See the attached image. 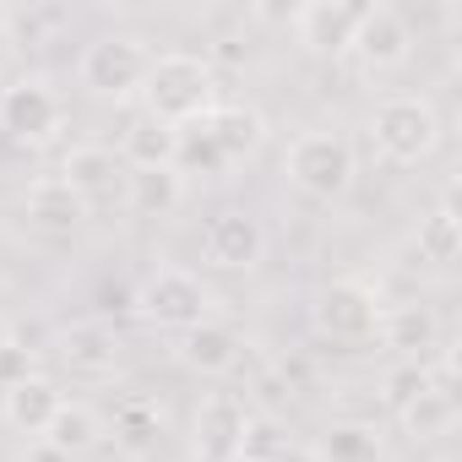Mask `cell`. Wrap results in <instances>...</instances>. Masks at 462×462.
<instances>
[{
	"label": "cell",
	"mask_w": 462,
	"mask_h": 462,
	"mask_svg": "<svg viewBox=\"0 0 462 462\" xmlns=\"http://www.w3.org/2000/svg\"><path fill=\"white\" fill-rule=\"evenodd\" d=\"M217 71L207 55L174 50V55H152V71L142 82V115L169 125V131H190L217 109Z\"/></svg>",
	"instance_id": "cell-1"
},
{
	"label": "cell",
	"mask_w": 462,
	"mask_h": 462,
	"mask_svg": "<svg viewBox=\"0 0 462 462\" xmlns=\"http://www.w3.org/2000/svg\"><path fill=\"white\" fill-rule=\"evenodd\" d=\"M370 142H375V152L386 163L413 169V163H424L435 152L440 115H435V104L424 93H386L375 104V115H370Z\"/></svg>",
	"instance_id": "cell-2"
},
{
	"label": "cell",
	"mask_w": 462,
	"mask_h": 462,
	"mask_svg": "<svg viewBox=\"0 0 462 462\" xmlns=\"http://www.w3.org/2000/svg\"><path fill=\"white\" fill-rule=\"evenodd\" d=\"M354 142L337 131H300L283 152V174L310 201H343L354 185Z\"/></svg>",
	"instance_id": "cell-3"
},
{
	"label": "cell",
	"mask_w": 462,
	"mask_h": 462,
	"mask_svg": "<svg viewBox=\"0 0 462 462\" xmlns=\"http://www.w3.org/2000/svg\"><path fill=\"white\" fill-rule=\"evenodd\" d=\"M131 305L158 332H190V327L212 321V294H207V283L190 267H152Z\"/></svg>",
	"instance_id": "cell-4"
},
{
	"label": "cell",
	"mask_w": 462,
	"mask_h": 462,
	"mask_svg": "<svg viewBox=\"0 0 462 462\" xmlns=\"http://www.w3.org/2000/svg\"><path fill=\"white\" fill-rule=\"evenodd\" d=\"M147 71H152V50H147V39H136V33H104V39H93L88 50H82V60H77V77H82V88L93 93V98H136L142 93V82H147Z\"/></svg>",
	"instance_id": "cell-5"
},
{
	"label": "cell",
	"mask_w": 462,
	"mask_h": 462,
	"mask_svg": "<svg viewBox=\"0 0 462 462\" xmlns=\"http://www.w3.org/2000/svg\"><path fill=\"white\" fill-rule=\"evenodd\" d=\"M381 321V300L359 278H332L310 294V327L327 343H370Z\"/></svg>",
	"instance_id": "cell-6"
},
{
	"label": "cell",
	"mask_w": 462,
	"mask_h": 462,
	"mask_svg": "<svg viewBox=\"0 0 462 462\" xmlns=\"http://www.w3.org/2000/svg\"><path fill=\"white\" fill-rule=\"evenodd\" d=\"M262 256H267V228H262L256 212L223 207V212L207 217V228H201V262L207 267H217V273H251V267H262Z\"/></svg>",
	"instance_id": "cell-7"
},
{
	"label": "cell",
	"mask_w": 462,
	"mask_h": 462,
	"mask_svg": "<svg viewBox=\"0 0 462 462\" xmlns=\"http://www.w3.org/2000/svg\"><path fill=\"white\" fill-rule=\"evenodd\" d=\"M245 424H251V408L240 392H207L190 419V462H235Z\"/></svg>",
	"instance_id": "cell-8"
},
{
	"label": "cell",
	"mask_w": 462,
	"mask_h": 462,
	"mask_svg": "<svg viewBox=\"0 0 462 462\" xmlns=\"http://www.w3.org/2000/svg\"><path fill=\"white\" fill-rule=\"evenodd\" d=\"M60 180L82 196L88 212H93V207H125V201H131V169L120 163L115 147H98V142L71 147V152L60 158Z\"/></svg>",
	"instance_id": "cell-9"
},
{
	"label": "cell",
	"mask_w": 462,
	"mask_h": 462,
	"mask_svg": "<svg viewBox=\"0 0 462 462\" xmlns=\"http://www.w3.org/2000/svg\"><path fill=\"white\" fill-rule=\"evenodd\" d=\"M60 125H66V104H60V93H55L50 82L23 77V82H12L6 93H0V131H6L12 142L39 147V142H50Z\"/></svg>",
	"instance_id": "cell-10"
},
{
	"label": "cell",
	"mask_w": 462,
	"mask_h": 462,
	"mask_svg": "<svg viewBox=\"0 0 462 462\" xmlns=\"http://www.w3.org/2000/svg\"><path fill=\"white\" fill-rule=\"evenodd\" d=\"M348 55H359L365 71H397V66H408V55H413V23H408L397 6L375 0V6L359 12V28H354Z\"/></svg>",
	"instance_id": "cell-11"
},
{
	"label": "cell",
	"mask_w": 462,
	"mask_h": 462,
	"mask_svg": "<svg viewBox=\"0 0 462 462\" xmlns=\"http://www.w3.org/2000/svg\"><path fill=\"white\" fill-rule=\"evenodd\" d=\"M359 12L365 6H354V0H305V6H294L289 28L310 55H348Z\"/></svg>",
	"instance_id": "cell-12"
},
{
	"label": "cell",
	"mask_w": 462,
	"mask_h": 462,
	"mask_svg": "<svg viewBox=\"0 0 462 462\" xmlns=\"http://www.w3.org/2000/svg\"><path fill=\"white\" fill-rule=\"evenodd\" d=\"M6 402H0V413H6V424L12 430H23V435H44L50 430V419L66 408V392H60V381L55 375H23L17 386H6L0 392Z\"/></svg>",
	"instance_id": "cell-13"
},
{
	"label": "cell",
	"mask_w": 462,
	"mask_h": 462,
	"mask_svg": "<svg viewBox=\"0 0 462 462\" xmlns=\"http://www.w3.org/2000/svg\"><path fill=\"white\" fill-rule=\"evenodd\" d=\"M375 337L402 354V359H424L435 343H440V321L430 305L419 300H402V305H381V321H375Z\"/></svg>",
	"instance_id": "cell-14"
},
{
	"label": "cell",
	"mask_w": 462,
	"mask_h": 462,
	"mask_svg": "<svg viewBox=\"0 0 462 462\" xmlns=\"http://www.w3.org/2000/svg\"><path fill=\"white\" fill-rule=\"evenodd\" d=\"M23 212H28V223L50 228V235H77V228L88 223L82 196H77L60 174H39V180L28 185V196H23Z\"/></svg>",
	"instance_id": "cell-15"
},
{
	"label": "cell",
	"mask_w": 462,
	"mask_h": 462,
	"mask_svg": "<svg viewBox=\"0 0 462 462\" xmlns=\"http://www.w3.org/2000/svg\"><path fill=\"white\" fill-rule=\"evenodd\" d=\"M201 131L217 142V152H223L228 163L262 152V142H267V120H262V109H251V104H217V109L201 120Z\"/></svg>",
	"instance_id": "cell-16"
},
{
	"label": "cell",
	"mask_w": 462,
	"mask_h": 462,
	"mask_svg": "<svg viewBox=\"0 0 462 462\" xmlns=\"http://www.w3.org/2000/svg\"><path fill=\"white\" fill-rule=\"evenodd\" d=\"M240 332L223 327V321H201L190 332H180V359L196 370V375H228L240 365Z\"/></svg>",
	"instance_id": "cell-17"
},
{
	"label": "cell",
	"mask_w": 462,
	"mask_h": 462,
	"mask_svg": "<svg viewBox=\"0 0 462 462\" xmlns=\"http://www.w3.org/2000/svg\"><path fill=\"white\" fill-rule=\"evenodd\" d=\"M310 457L316 462H386V440L370 419H332Z\"/></svg>",
	"instance_id": "cell-18"
},
{
	"label": "cell",
	"mask_w": 462,
	"mask_h": 462,
	"mask_svg": "<svg viewBox=\"0 0 462 462\" xmlns=\"http://www.w3.org/2000/svg\"><path fill=\"white\" fill-rule=\"evenodd\" d=\"M174 152H180V131H169V125H158L147 115H136L125 125V136H120V163L131 174H142V169H174Z\"/></svg>",
	"instance_id": "cell-19"
},
{
	"label": "cell",
	"mask_w": 462,
	"mask_h": 462,
	"mask_svg": "<svg viewBox=\"0 0 462 462\" xmlns=\"http://www.w3.org/2000/svg\"><path fill=\"white\" fill-rule=\"evenodd\" d=\"M60 359L82 375H109L115 359H120V343L104 321H77V327L60 332Z\"/></svg>",
	"instance_id": "cell-20"
},
{
	"label": "cell",
	"mask_w": 462,
	"mask_h": 462,
	"mask_svg": "<svg viewBox=\"0 0 462 462\" xmlns=\"http://www.w3.org/2000/svg\"><path fill=\"white\" fill-rule=\"evenodd\" d=\"M397 424H402V435L408 440H435V435H451V424H457V392H446V386H424L419 397H408L402 408H397Z\"/></svg>",
	"instance_id": "cell-21"
},
{
	"label": "cell",
	"mask_w": 462,
	"mask_h": 462,
	"mask_svg": "<svg viewBox=\"0 0 462 462\" xmlns=\"http://www.w3.org/2000/svg\"><path fill=\"white\" fill-rule=\"evenodd\" d=\"M98 435H104V430H98V413H93L88 402H71V397H66V408L50 419V430H44L39 440H50V446L66 451V457H88V451L98 446Z\"/></svg>",
	"instance_id": "cell-22"
},
{
	"label": "cell",
	"mask_w": 462,
	"mask_h": 462,
	"mask_svg": "<svg viewBox=\"0 0 462 462\" xmlns=\"http://www.w3.org/2000/svg\"><path fill=\"white\" fill-rule=\"evenodd\" d=\"M419 256L424 262H435V267H451L457 262V251H462V217H457V207H451V196L430 212V217H419Z\"/></svg>",
	"instance_id": "cell-23"
},
{
	"label": "cell",
	"mask_w": 462,
	"mask_h": 462,
	"mask_svg": "<svg viewBox=\"0 0 462 462\" xmlns=\"http://www.w3.org/2000/svg\"><path fill=\"white\" fill-rule=\"evenodd\" d=\"M180 201V174L174 169H142L131 174V212H174Z\"/></svg>",
	"instance_id": "cell-24"
},
{
	"label": "cell",
	"mask_w": 462,
	"mask_h": 462,
	"mask_svg": "<svg viewBox=\"0 0 462 462\" xmlns=\"http://www.w3.org/2000/svg\"><path fill=\"white\" fill-rule=\"evenodd\" d=\"M228 169V158L217 152V142L201 131V125H190V131H180V152H174V174H223Z\"/></svg>",
	"instance_id": "cell-25"
},
{
	"label": "cell",
	"mask_w": 462,
	"mask_h": 462,
	"mask_svg": "<svg viewBox=\"0 0 462 462\" xmlns=\"http://www.w3.org/2000/svg\"><path fill=\"white\" fill-rule=\"evenodd\" d=\"M152 435H158V408H152V402L131 397V402L115 408V440H120L125 451H147Z\"/></svg>",
	"instance_id": "cell-26"
},
{
	"label": "cell",
	"mask_w": 462,
	"mask_h": 462,
	"mask_svg": "<svg viewBox=\"0 0 462 462\" xmlns=\"http://www.w3.org/2000/svg\"><path fill=\"white\" fill-rule=\"evenodd\" d=\"M283 446H289V440L278 435V424L251 413V424H245V440H240V457H235V462H267V457H278Z\"/></svg>",
	"instance_id": "cell-27"
},
{
	"label": "cell",
	"mask_w": 462,
	"mask_h": 462,
	"mask_svg": "<svg viewBox=\"0 0 462 462\" xmlns=\"http://www.w3.org/2000/svg\"><path fill=\"white\" fill-rule=\"evenodd\" d=\"M424 386H430V365H424V359H408V365H397V370L386 375V402L402 408V402L419 397Z\"/></svg>",
	"instance_id": "cell-28"
},
{
	"label": "cell",
	"mask_w": 462,
	"mask_h": 462,
	"mask_svg": "<svg viewBox=\"0 0 462 462\" xmlns=\"http://www.w3.org/2000/svg\"><path fill=\"white\" fill-rule=\"evenodd\" d=\"M23 375H33V359H28V348H23V343H0V392H6V386H17Z\"/></svg>",
	"instance_id": "cell-29"
},
{
	"label": "cell",
	"mask_w": 462,
	"mask_h": 462,
	"mask_svg": "<svg viewBox=\"0 0 462 462\" xmlns=\"http://www.w3.org/2000/svg\"><path fill=\"white\" fill-rule=\"evenodd\" d=\"M28 462H77V457H66V451H55L50 440H33V446H28Z\"/></svg>",
	"instance_id": "cell-30"
},
{
	"label": "cell",
	"mask_w": 462,
	"mask_h": 462,
	"mask_svg": "<svg viewBox=\"0 0 462 462\" xmlns=\"http://www.w3.org/2000/svg\"><path fill=\"white\" fill-rule=\"evenodd\" d=\"M267 462H316V457H310L305 446H283V451H278V457H267Z\"/></svg>",
	"instance_id": "cell-31"
},
{
	"label": "cell",
	"mask_w": 462,
	"mask_h": 462,
	"mask_svg": "<svg viewBox=\"0 0 462 462\" xmlns=\"http://www.w3.org/2000/svg\"><path fill=\"white\" fill-rule=\"evenodd\" d=\"M0 28H12V12H6V6H0Z\"/></svg>",
	"instance_id": "cell-32"
}]
</instances>
